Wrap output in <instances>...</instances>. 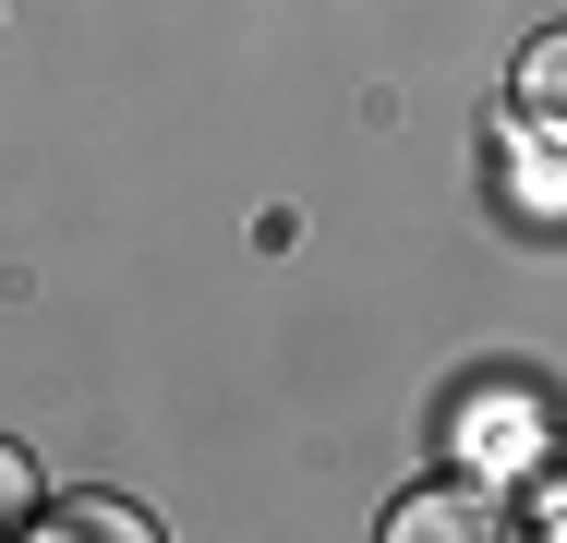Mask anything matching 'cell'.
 I'll return each instance as SVG.
<instances>
[{"mask_svg": "<svg viewBox=\"0 0 567 543\" xmlns=\"http://www.w3.org/2000/svg\"><path fill=\"white\" fill-rule=\"evenodd\" d=\"M386 543H519V520L495 483H423L386 508Z\"/></svg>", "mask_w": 567, "mask_h": 543, "instance_id": "1", "label": "cell"}, {"mask_svg": "<svg viewBox=\"0 0 567 543\" xmlns=\"http://www.w3.org/2000/svg\"><path fill=\"white\" fill-rule=\"evenodd\" d=\"M507 182H519V217H567V133H532V121H507Z\"/></svg>", "mask_w": 567, "mask_h": 543, "instance_id": "2", "label": "cell"}, {"mask_svg": "<svg viewBox=\"0 0 567 543\" xmlns=\"http://www.w3.org/2000/svg\"><path fill=\"white\" fill-rule=\"evenodd\" d=\"M507 98H519L532 133H567V24H556V37H532V61H519V85H507Z\"/></svg>", "mask_w": 567, "mask_h": 543, "instance_id": "3", "label": "cell"}, {"mask_svg": "<svg viewBox=\"0 0 567 543\" xmlns=\"http://www.w3.org/2000/svg\"><path fill=\"white\" fill-rule=\"evenodd\" d=\"M49 543H157V520H145V508H121V495H85V508H61V520H49Z\"/></svg>", "mask_w": 567, "mask_h": 543, "instance_id": "4", "label": "cell"}, {"mask_svg": "<svg viewBox=\"0 0 567 543\" xmlns=\"http://www.w3.org/2000/svg\"><path fill=\"white\" fill-rule=\"evenodd\" d=\"M37 520V471H24V447H0V532H24Z\"/></svg>", "mask_w": 567, "mask_h": 543, "instance_id": "5", "label": "cell"}, {"mask_svg": "<svg viewBox=\"0 0 567 543\" xmlns=\"http://www.w3.org/2000/svg\"><path fill=\"white\" fill-rule=\"evenodd\" d=\"M544 543H567V483H556V495H544Z\"/></svg>", "mask_w": 567, "mask_h": 543, "instance_id": "6", "label": "cell"}]
</instances>
